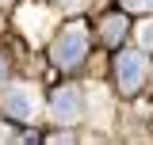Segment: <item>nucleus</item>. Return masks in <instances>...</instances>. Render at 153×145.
<instances>
[{
    "label": "nucleus",
    "mask_w": 153,
    "mask_h": 145,
    "mask_svg": "<svg viewBox=\"0 0 153 145\" xmlns=\"http://www.w3.org/2000/svg\"><path fill=\"white\" fill-rule=\"evenodd\" d=\"M84 50H88V31L80 27V23H69L61 35L54 38V65H61V69H73V65H80L84 61Z\"/></svg>",
    "instance_id": "nucleus-1"
},
{
    "label": "nucleus",
    "mask_w": 153,
    "mask_h": 145,
    "mask_svg": "<svg viewBox=\"0 0 153 145\" xmlns=\"http://www.w3.org/2000/svg\"><path fill=\"white\" fill-rule=\"evenodd\" d=\"M19 23H23V31H27L31 38H42V31H38V27H46V12L23 8V12H19Z\"/></svg>",
    "instance_id": "nucleus-5"
},
{
    "label": "nucleus",
    "mask_w": 153,
    "mask_h": 145,
    "mask_svg": "<svg viewBox=\"0 0 153 145\" xmlns=\"http://www.w3.org/2000/svg\"><path fill=\"white\" fill-rule=\"evenodd\" d=\"M138 42H142L146 50H153V19H149V23H142V27H138Z\"/></svg>",
    "instance_id": "nucleus-7"
},
{
    "label": "nucleus",
    "mask_w": 153,
    "mask_h": 145,
    "mask_svg": "<svg viewBox=\"0 0 153 145\" xmlns=\"http://www.w3.org/2000/svg\"><path fill=\"white\" fill-rule=\"evenodd\" d=\"M4 111H8L12 118H35V111H38L35 88H27V84L8 88V95H4Z\"/></svg>",
    "instance_id": "nucleus-2"
},
{
    "label": "nucleus",
    "mask_w": 153,
    "mask_h": 145,
    "mask_svg": "<svg viewBox=\"0 0 153 145\" xmlns=\"http://www.w3.org/2000/svg\"><path fill=\"white\" fill-rule=\"evenodd\" d=\"M0 84H4V57H0Z\"/></svg>",
    "instance_id": "nucleus-10"
},
{
    "label": "nucleus",
    "mask_w": 153,
    "mask_h": 145,
    "mask_svg": "<svg viewBox=\"0 0 153 145\" xmlns=\"http://www.w3.org/2000/svg\"><path fill=\"white\" fill-rule=\"evenodd\" d=\"M50 111H54L57 122H76V115H80V92L76 88H57L54 99H50Z\"/></svg>",
    "instance_id": "nucleus-4"
},
{
    "label": "nucleus",
    "mask_w": 153,
    "mask_h": 145,
    "mask_svg": "<svg viewBox=\"0 0 153 145\" xmlns=\"http://www.w3.org/2000/svg\"><path fill=\"white\" fill-rule=\"evenodd\" d=\"M123 35H126V19L123 16H111L107 23H103V38H107V42H119Z\"/></svg>",
    "instance_id": "nucleus-6"
},
{
    "label": "nucleus",
    "mask_w": 153,
    "mask_h": 145,
    "mask_svg": "<svg viewBox=\"0 0 153 145\" xmlns=\"http://www.w3.org/2000/svg\"><path fill=\"white\" fill-rule=\"evenodd\" d=\"M115 72H119L123 92H134L138 84H142V76H146V61H142V54H119V57H115Z\"/></svg>",
    "instance_id": "nucleus-3"
},
{
    "label": "nucleus",
    "mask_w": 153,
    "mask_h": 145,
    "mask_svg": "<svg viewBox=\"0 0 153 145\" xmlns=\"http://www.w3.org/2000/svg\"><path fill=\"white\" fill-rule=\"evenodd\" d=\"M126 12H153V0H123Z\"/></svg>",
    "instance_id": "nucleus-8"
},
{
    "label": "nucleus",
    "mask_w": 153,
    "mask_h": 145,
    "mask_svg": "<svg viewBox=\"0 0 153 145\" xmlns=\"http://www.w3.org/2000/svg\"><path fill=\"white\" fill-rule=\"evenodd\" d=\"M61 4H65V8H76V4H80V0H61Z\"/></svg>",
    "instance_id": "nucleus-9"
}]
</instances>
